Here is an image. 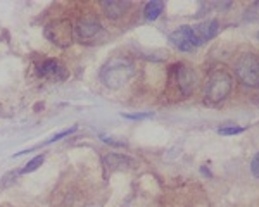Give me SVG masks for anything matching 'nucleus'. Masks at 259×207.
Here are the masks:
<instances>
[{
	"instance_id": "nucleus-1",
	"label": "nucleus",
	"mask_w": 259,
	"mask_h": 207,
	"mask_svg": "<svg viewBox=\"0 0 259 207\" xmlns=\"http://www.w3.org/2000/svg\"><path fill=\"white\" fill-rule=\"evenodd\" d=\"M135 74V64L128 57H111L100 69V81L106 88L118 90L124 86Z\"/></svg>"
},
{
	"instance_id": "nucleus-2",
	"label": "nucleus",
	"mask_w": 259,
	"mask_h": 207,
	"mask_svg": "<svg viewBox=\"0 0 259 207\" xmlns=\"http://www.w3.org/2000/svg\"><path fill=\"white\" fill-rule=\"evenodd\" d=\"M232 76L225 69H216L214 73H211L209 80H207L206 98L212 104L225 100L232 92Z\"/></svg>"
},
{
	"instance_id": "nucleus-3",
	"label": "nucleus",
	"mask_w": 259,
	"mask_h": 207,
	"mask_svg": "<svg viewBox=\"0 0 259 207\" xmlns=\"http://www.w3.org/2000/svg\"><path fill=\"white\" fill-rule=\"evenodd\" d=\"M235 74L245 86H259V59L254 54H244L235 64Z\"/></svg>"
},
{
	"instance_id": "nucleus-4",
	"label": "nucleus",
	"mask_w": 259,
	"mask_h": 207,
	"mask_svg": "<svg viewBox=\"0 0 259 207\" xmlns=\"http://www.w3.org/2000/svg\"><path fill=\"white\" fill-rule=\"evenodd\" d=\"M169 81L182 95H190L197 86V74L185 64H175L169 71Z\"/></svg>"
},
{
	"instance_id": "nucleus-5",
	"label": "nucleus",
	"mask_w": 259,
	"mask_h": 207,
	"mask_svg": "<svg viewBox=\"0 0 259 207\" xmlns=\"http://www.w3.org/2000/svg\"><path fill=\"white\" fill-rule=\"evenodd\" d=\"M45 36L59 47H68L73 41V24L68 19H56L45 28Z\"/></svg>"
},
{
	"instance_id": "nucleus-6",
	"label": "nucleus",
	"mask_w": 259,
	"mask_h": 207,
	"mask_svg": "<svg viewBox=\"0 0 259 207\" xmlns=\"http://www.w3.org/2000/svg\"><path fill=\"white\" fill-rule=\"evenodd\" d=\"M74 31H76V36L81 41H90V40H95L100 33H102V24H100L97 16L87 14L78 19L76 26H74Z\"/></svg>"
},
{
	"instance_id": "nucleus-7",
	"label": "nucleus",
	"mask_w": 259,
	"mask_h": 207,
	"mask_svg": "<svg viewBox=\"0 0 259 207\" xmlns=\"http://www.w3.org/2000/svg\"><path fill=\"white\" fill-rule=\"evenodd\" d=\"M192 30V35H194V40H195V45H202L206 41H209L218 35L220 31V23L216 19H206L199 24H194L190 26Z\"/></svg>"
},
{
	"instance_id": "nucleus-8",
	"label": "nucleus",
	"mask_w": 259,
	"mask_h": 207,
	"mask_svg": "<svg viewBox=\"0 0 259 207\" xmlns=\"http://www.w3.org/2000/svg\"><path fill=\"white\" fill-rule=\"evenodd\" d=\"M169 41L178 50H183V52H192L194 48H197L190 26H180L178 30H175L169 35Z\"/></svg>"
},
{
	"instance_id": "nucleus-9",
	"label": "nucleus",
	"mask_w": 259,
	"mask_h": 207,
	"mask_svg": "<svg viewBox=\"0 0 259 207\" xmlns=\"http://www.w3.org/2000/svg\"><path fill=\"white\" fill-rule=\"evenodd\" d=\"M38 74L41 78H49V80H66L68 78V71H66L64 66H61L56 59H47L40 64Z\"/></svg>"
},
{
	"instance_id": "nucleus-10",
	"label": "nucleus",
	"mask_w": 259,
	"mask_h": 207,
	"mask_svg": "<svg viewBox=\"0 0 259 207\" xmlns=\"http://www.w3.org/2000/svg\"><path fill=\"white\" fill-rule=\"evenodd\" d=\"M130 6L132 4L123 2V0H106V2H100V9L109 19H119L130 9Z\"/></svg>"
},
{
	"instance_id": "nucleus-11",
	"label": "nucleus",
	"mask_w": 259,
	"mask_h": 207,
	"mask_svg": "<svg viewBox=\"0 0 259 207\" xmlns=\"http://www.w3.org/2000/svg\"><path fill=\"white\" fill-rule=\"evenodd\" d=\"M104 164H106L111 171H121V169L130 168V166L133 164V161L123 154H109L104 157Z\"/></svg>"
},
{
	"instance_id": "nucleus-12",
	"label": "nucleus",
	"mask_w": 259,
	"mask_h": 207,
	"mask_svg": "<svg viewBox=\"0 0 259 207\" xmlns=\"http://www.w3.org/2000/svg\"><path fill=\"white\" fill-rule=\"evenodd\" d=\"M162 11H164V2H161V0H152V2H149L144 9L145 19L156 21L162 14Z\"/></svg>"
},
{
	"instance_id": "nucleus-13",
	"label": "nucleus",
	"mask_w": 259,
	"mask_h": 207,
	"mask_svg": "<svg viewBox=\"0 0 259 207\" xmlns=\"http://www.w3.org/2000/svg\"><path fill=\"white\" fill-rule=\"evenodd\" d=\"M41 164H44V156H36V157H33V159L24 166L23 169H21V173H23V175H26V173H33V171H36Z\"/></svg>"
},
{
	"instance_id": "nucleus-14",
	"label": "nucleus",
	"mask_w": 259,
	"mask_h": 207,
	"mask_svg": "<svg viewBox=\"0 0 259 207\" xmlns=\"http://www.w3.org/2000/svg\"><path fill=\"white\" fill-rule=\"evenodd\" d=\"M76 128L78 126H73V128H69V130H64V131H61V133H56L52 136V138H49L45 143H52V142H57V140H61V138H64V136H69V135H73L74 131H76Z\"/></svg>"
},
{
	"instance_id": "nucleus-15",
	"label": "nucleus",
	"mask_w": 259,
	"mask_h": 207,
	"mask_svg": "<svg viewBox=\"0 0 259 207\" xmlns=\"http://www.w3.org/2000/svg\"><path fill=\"white\" fill-rule=\"evenodd\" d=\"M244 131V128L240 126H221L218 130L220 135H237V133H242Z\"/></svg>"
},
{
	"instance_id": "nucleus-16",
	"label": "nucleus",
	"mask_w": 259,
	"mask_h": 207,
	"mask_svg": "<svg viewBox=\"0 0 259 207\" xmlns=\"http://www.w3.org/2000/svg\"><path fill=\"white\" fill-rule=\"evenodd\" d=\"M152 113H139V114H123V118H126V119H135V121H137V119H139V121H140V119H149V118H152Z\"/></svg>"
},
{
	"instance_id": "nucleus-17",
	"label": "nucleus",
	"mask_w": 259,
	"mask_h": 207,
	"mask_svg": "<svg viewBox=\"0 0 259 207\" xmlns=\"http://www.w3.org/2000/svg\"><path fill=\"white\" fill-rule=\"evenodd\" d=\"M250 171H252V175L259 178V154L254 156L252 163H250Z\"/></svg>"
}]
</instances>
